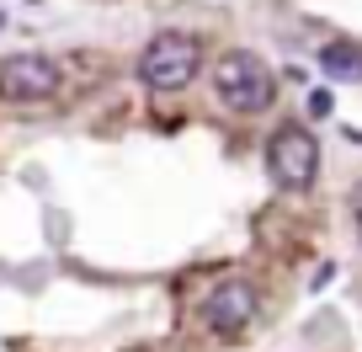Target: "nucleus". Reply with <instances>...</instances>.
Returning a JSON list of instances; mask_svg holds the SVG:
<instances>
[{"label":"nucleus","mask_w":362,"mask_h":352,"mask_svg":"<svg viewBox=\"0 0 362 352\" xmlns=\"http://www.w3.org/2000/svg\"><path fill=\"white\" fill-rule=\"evenodd\" d=\"M214 96L240 118H256L277 102V80H272L267 59L250 54V48H229L214 59Z\"/></svg>","instance_id":"obj_1"},{"label":"nucleus","mask_w":362,"mask_h":352,"mask_svg":"<svg viewBox=\"0 0 362 352\" xmlns=\"http://www.w3.org/2000/svg\"><path fill=\"white\" fill-rule=\"evenodd\" d=\"M197 69H203V43L192 33H160L139 54V80L149 91H181V86H192Z\"/></svg>","instance_id":"obj_2"},{"label":"nucleus","mask_w":362,"mask_h":352,"mask_svg":"<svg viewBox=\"0 0 362 352\" xmlns=\"http://www.w3.org/2000/svg\"><path fill=\"white\" fill-rule=\"evenodd\" d=\"M267 176L283 193H304L320 176V139L309 134L304 123H283L267 139Z\"/></svg>","instance_id":"obj_3"},{"label":"nucleus","mask_w":362,"mask_h":352,"mask_svg":"<svg viewBox=\"0 0 362 352\" xmlns=\"http://www.w3.org/2000/svg\"><path fill=\"white\" fill-rule=\"evenodd\" d=\"M64 91V69L48 54H11L0 59V102L27 107V102H54Z\"/></svg>","instance_id":"obj_4"},{"label":"nucleus","mask_w":362,"mask_h":352,"mask_svg":"<svg viewBox=\"0 0 362 352\" xmlns=\"http://www.w3.org/2000/svg\"><path fill=\"white\" fill-rule=\"evenodd\" d=\"M256 299H261L256 283H245V278H224V283L203 299V326L214 331V336H240V331L256 320Z\"/></svg>","instance_id":"obj_5"},{"label":"nucleus","mask_w":362,"mask_h":352,"mask_svg":"<svg viewBox=\"0 0 362 352\" xmlns=\"http://www.w3.org/2000/svg\"><path fill=\"white\" fill-rule=\"evenodd\" d=\"M320 69L330 80H362V48L357 43H325L320 48Z\"/></svg>","instance_id":"obj_6"},{"label":"nucleus","mask_w":362,"mask_h":352,"mask_svg":"<svg viewBox=\"0 0 362 352\" xmlns=\"http://www.w3.org/2000/svg\"><path fill=\"white\" fill-rule=\"evenodd\" d=\"M309 113L325 118V113H330V96H325V91H315V96H309Z\"/></svg>","instance_id":"obj_7"},{"label":"nucleus","mask_w":362,"mask_h":352,"mask_svg":"<svg viewBox=\"0 0 362 352\" xmlns=\"http://www.w3.org/2000/svg\"><path fill=\"white\" fill-rule=\"evenodd\" d=\"M351 219H357V240H362V187L351 193Z\"/></svg>","instance_id":"obj_8"}]
</instances>
